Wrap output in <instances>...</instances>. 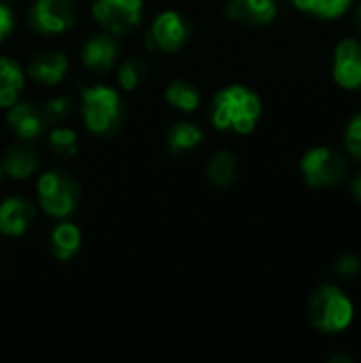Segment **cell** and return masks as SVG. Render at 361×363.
Returning <instances> with one entry per match:
<instances>
[{"mask_svg": "<svg viewBox=\"0 0 361 363\" xmlns=\"http://www.w3.org/2000/svg\"><path fill=\"white\" fill-rule=\"evenodd\" d=\"M262 117V100L247 85H228L211 100V123L219 132L251 134Z\"/></svg>", "mask_w": 361, "mask_h": 363, "instance_id": "obj_1", "label": "cell"}, {"mask_svg": "<svg viewBox=\"0 0 361 363\" xmlns=\"http://www.w3.org/2000/svg\"><path fill=\"white\" fill-rule=\"evenodd\" d=\"M309 321L321 334L345 332L355 317V306L338 285H321L309 300Z\"/></svg>", "mask_w": 361, "mask_h": 363, "instance_id": "obj_2", "label": "cell"}, {"mask_svg": "<svg viewBox=\"0 0 361 363\" xmlns=\"http://www.w3.org/2000/svg\"><path fill=\"white\" fill-rule=\"evenodd\" d=\"M121 96L111 85H89L81 94V117L85 128L96 136H109L113 134L121 123Z\"/></svg>", "mask_w": 361, "mask_h": 363, "instance_id": "obj_3", "label": "cell"}, {"mask_svg": "<svg viewBox=\"0 0 361 363\" xmlns=\"http://www.w3.org/2000/svg\"><path fill=\"white\" fill-rule=\"evenodd\" d=\"M36 198H38V206L45 215H49L53 219H66L79 206L81 185L77 183V179L70 172H66L62 168H53L38 177Z\"/></svg>", "mask_w": 361, "mask_h": 363, "instance_id": "obj_4", "label": "cell"}, {"mask_svg": "<svg viewBox=\"0 0 361 363\" xmlns=\"http://www.w3.org/2000/svg\"><path fill=\"white\" fill-rule=\"evenodd\" d=\"M302 177L309 187L328 189L347 181L349 177V160L345 153L332 147H315L304 153L300 162Z\"/></svg>", "mask_w": 361, "mask_h": 363, "instance_id": "obj_5", "label": "cell"}, {"mask_svg": "<svg viewBox=\"0 0 361 363\" xmlns=\"http://www.w3.org/2000/svg\"><path fill=\"white\" fill-rule=\"evenodd\" d=\"M145 0H94L91 15L102 32L113 36L130 34L143 19Z\"/></svg>", "mask_w": 361, "mask_h": 363, "instance_id": "obj_6", "label": "cell"}, {"mask_svg": "<svg viewBox=\"0 0 361 363\" xmlns=\"http://www.w3.org/2000/svg\"><path fill=\"white\" fill-rule=\"evenodd\" d=\"M187 38H189V21L179 11H162L153 17L145 34V45L151 51L177 53L187 45Z\"/></svg>", "mask_w": 361, "mask_h": 363, "instance_id": "obj_7", "label": "cell"}, {"mask_svg": "<svg viewBox=\"0 0 361 363\" xmlns=\"http://www.w3.org/2000/svg\"><path fill=\"white\" fill-rule=\"evenodd\" d=\"M77 0H34L30 6L32 28L47 36L68 32L77 23Z\"/></svg>", "mask_w": 361, "mask_h": 363, "instance_id": "obj_8", "label": "cell"}, {"mask_svg": "<svg viewBox=\"0 0 361 363\" xmlns=\"http://www.w3.org/2000/svg\"><path fill=\"white\" fill-rule=\"evenodd\" d=\"M6 125L19 140H36L51 125L43 104L30 100H17L6 108Z\"/></svg>", "mask_w": 361, "mask_h": 363, "instance_id": "obj_9", "label": "cell"}, {"mask_svg": "<svg viewBox=\"0 0 361 363\" xmlns=\"http://www.w3.org/2000/svg\"><path fill=\"white\" fill-rule=\"evenodd\" d=\"M334 81L343 89H361V40L345 38L334 51Z\"/></svg>", "mask_w": 361, "mask_h": 363, "instance_id": "obj_10", "label": "cell"}, {"mask_svg": "<svg viewBox=\"0 0 361 363\" xmlns=\"http://www.w3.org/2000/svg\"><path fill=\"white\" fill-rule=\"evenodd\" d=\"M117 57H119V43L115 40L113 34L106 32L89 36L81 47V62L96 77L106 74L117 64Z\"/></svg>", "mask_w": 361, "mask_h": 363, "instance_id": "obj_11", "label": "cell"}, {"mask_svg": "<svg viewBox=\"0 0 361 363\" xmlns=\"http://www.w3.org/2000/svg\"><path fill=\"white\" fill-rule=\"evenodd\" d=\"M70 62L60 49H38L28 62V77L40 85H60L68 74Z\"/></svg>", "mask_w": 361, "mask_h": 363, "instance_id": "obj_12", "label": "cell"}, {"mask_svg": "<svg viewBox=\"0 0 361 363\" xmlns=\"http://www.w3.org/2000/svg\"><path fill=\"white\" fill-rule=\"evenodd\" d=\"M2 172L13 179V181H26L30 179L38 166H40V155L36 147L30 140H19L9 145L2 153Z\"/></svg>", "mask_w": 361, "mask_h": 363, "instance_id": "obj_13", "label": "cell"}, {"mask_svg": "<svg viewBox=\"0 0 361 363\" xmlns=\"http://www.w3.org/2000/svg\"><path fill=\"white\" fill-rule=\"evenodd\" d=\"M36 219V208L32 202L19 196L4 198L0 202V234L6 238L23 236Z\"/></svg>", "mask_w": 361, "mask_h": 363, "instance_id": "obj_14", "label": "cell"}, {"mask_svg": "<svg viewBox=\"0 0 361 363\" xmlns=\"http://www.w3.org/2000/svg\"><path fill=\"white\" fill-rule=\"evenodd\" d=\"M277 2L274 0H228L223 6V13L230 21L260 28L268 26L277 17Z\"/></svg>", "mask_w": 361, "mask_h": 363, "instance_id": "obj_15", "label": "cell"}, {"mask_svg": "<svg viewBox=\"0 0 361 363\" xmlns=\"http://www.w3.org/2000/svg\"><path fill=\"white\" fill-rule=\"evenodd\" d=\"M83 242V234L79 230L77 223L70 221H62L53 228L51 236H49V245H51V253L55 259L60 262H68L72 259Z\"/></svg>", "mask_w": 361, "mask_h": 363, "instance_id": "obj_16", "label": "cell"}, {"mask_svg": "<svg viewBox=\"0 0 361 363\" xmlns=\"http://www.w3.org/2000/svg\"><path fill=\"white\" fill-rule=\"evenodd\" d=\"M26 85V74L21 66L11 60L0 55V108H9L15 104L21 96V89Z\"/></svg>", "mask_w": 361, "mask_h": 363, "instance_id": "obj_17", "label": "cell"}, {"mask_svg": "<svg viewBox=\"0 0 361 363\" xmlns=\"http://www.w3.org/2000/svg\"><path fill=\"white\" fill-rule=\"evenodd\" d=\"M206 179L213 187L228 189L238 179V157L228 149L217 151L206 164Z\"/></svg>", "mask_w": 361, "mask_h": 363, "instance_id": "obj_18", "label": "cell"}, {"mask_svg": "<svg viewBox=\"0 0 361 363\" xmlns=\"http://www.w3.org/2000/svg\"><path fill=\"white\" fill-rule=\"evenodd\" d=\"M166 143H168L170 153L183 155V153L196 151L204 143V130L194 121H179L168 130Z\"/></svg>", "mask_w": 361, "mask_h": 363, "instance_id": "obj_19", "label": "cell"}, {"mask_svg": "<svg viewBox=\"0 0 361 363\" xmlns=\"http://www.w3.org/2000/svg\"><path fill=\"white\" fill-rule=\"evenodd\" d=\"M164 98L179 113H196L202 106V94H200V89L194 83L183 81V79L168 83V87L164 91Z\"/></svg>", "mask_w": 361, "mask_h": 363, "instance_id": "obj_20", "label": "cell"}, {"mask_svg": "<svg viewBox=\"0 0 361 363\" xmlns=\"http://www.w3.org/2000/svg\"><path fill=\"white\" fill-rule=\"evenodd\" d=\"M151 66L145 57L140 55H132L128 60H123L117 68V85L123 91H134L138 89L147 79H149Z\"/></svg>", "mask_w": 361, "mask_h": 363, "instance_id": "obj_21", "label": "cell"}, {"mask_svg": "<svg viewBox=\"0 0 361 363\" xmlns=\"http://www.w3.org/2000/svg\"><path fill=\"white\" fill-rule=\"evenodd\" d=\"M294 6L302 13H309L313 17L321 19H336L345 15L355 0H291Z\"/></svg>", "mask_w": 361, "mask_h": 363, "instance_id": "obj_22", "label": "cell"}, {"mask_svg": "<svg viewBox=\"0 0 361 363\" xmlns=\"http://www.w3.org/2000/svg\"><path fill=\"white\" fill-rule=\"evenodd\" d=\"M49 149L57 160H74L79 153V136L72 128L60 125L49 132Z\"/></svg>", "mask_w": 361, "mask_h": 363, "instance_id": "obj_23", "label": "cell"}, {"mask_svg": "<svg viewBox=\"0 0 361 363\" xmlns=\"http://www.w3.org/2000/svg\"><path fill=\"white\" fill-rule=\"evenodd\" d=\"M332 272L343 281H355L361 274V259L355 253H343L334 259Z\"/></svg>", "mask_w": 361, "mask_h": 363, "instance_id": "obj_24", "label": "cell"}, {"mask_svg": "<svg viewBox=\"0 0 361 363\" xmlns=\"http://www.w3.org/2000/svg\"><path fill=\"white\" fill-rule=\"evenodd\" d=\"M43 108H45V113H47L49 123H62V121H66V119L72 115L74 104H72V100H70L68 96H57V98L47 100V102L43 104Z\"/></svg>", "mask_w": 361, "mask_h": 363, "instance_id": "obj_25", "label": "cell"}, {"mask_svg": "<svg viewBox=\"0 0 361 363\" xmlns=\"http://www.w3.org/2000/svg\"><path fill=\"white\" fill-rule=\"evenodd\" d=\"M345 147L353 157L361 160V113H357L349 121V125L345 130Z\"/></svg>", "mask_w": 361, "mask_h": 363, "instance_id": "obj_26", "label": "cell"}, {"mask_svg": "<svg viewBox=\"0 0 361 363\" xmlns=\"http://www.w3.org/2000/svg\"><path fill=\"white\" fill-rule=\"evenodd\" d=\"M13 30H15V13L4 0H0V43H4L13 34Z\"/></svg>", "mask_w": 361, "mask_h": 363, "instance_id": "obj_27", "label": "cell"}, {"mask_svg": "<svg viewBox=\"0 0 361 363\" xmlns=\"http://www.w3.org/2000/svg\"><path fill=\"white\" fill-rule=\"evenodd\" d=\"M351 191H353V196H355V200L361 204V172L353 179V183H351Z\"/></svg>", "mask_w": 361, "mask_h": 363, "instance_id": "obj_28", "label": "cell"}, {"mask_svg": "<svg viewBox=\"0 0 361 363\" xmlns=\"http://www.w3.org/2000/svg\"><path fill=\"white\" fill-rule=\"evenodd\" d=\"M332 363H353V357L351 355H332L330 357Z\"/></svg>", "mask_w": 361, "mask_h": 363, "instance_id": "obj_29", "label": "cell"}, {"mask_svg": "<svg viewBox=\"0 0 361 363\" xmlns=\"http://www.w3.org/2000/svg\"><path fill=\"white\" fill-rule=\"evenodd\" d=\"M353 17H355V26H357V30L361 32V2L357 4V9H355V15H353Z\"/></svg>", "mask_w": 361, "mask_h": 363, "instance_id": "obj_30", "label": "cell"}, {"mask_svg": "<svg viewBox=\"0 0 361 363\" xmlns=\"http://www.w3.org/2000/svg\"><path fill=\"white\" fill-rule=\"evenodd\" d=\"M2 174H4V172H2V164H0V181H2Z\"/></svg>", "mask_w": 361, "mask_h": 363, "instance_id": "obj_31", "label": "cell"}]
</instances>
